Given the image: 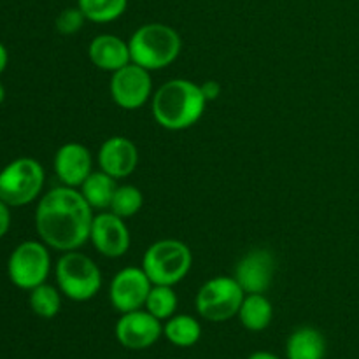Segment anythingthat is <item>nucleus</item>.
Returning <instances> with one entry per match:
<instances>
[{
  "label": "nucleus",
  "mask_w": 359,
  "mask_h": 359,
  "mask_svg": "<svg viewBox=\"0 0 359 359\" xmlns=\"http://www.w3.org/2000/svg\"><path fill=\"white\" fill-rule=\"evenodd\" d=\"M179 298L174 291V286H153L146 300V311L153 314L154 318L165 321L175 316L177 311Z\"/></svg>",
  "instance_id": "4be33fe9"
},
{
  "label": "nucleus",
  "mask_w": 359,
  "mask_h": 359,
  "mask_svg": "<svg viewBox=\"0 0 359 359\" xmlns=\"http://www.w3.org/2000/svg\"><path fill=\"white\" fill-rule=\"evenodd\" d=\"M325 337L312 326H302L294 330L286 342L287 359H325Z\"/></svg>",
  "instance_id": "f3484780"
},
{
  "label": "nucleus",
  "mask_w": 359,
  "mask_h": 359,
  "mask_svg": "<svg viewBox=\"0 0 359 359\" xmlns=\"http://www.w3.org/2000/svg\"><path fill=\"white\" fill-rule=\"evenodd\" d=\"M44 186V168L34 158H18L0 172V200L9 207L34 202Z\"/></svg>",
  "instance_id": "423d86ee"
},
{
  "label": "nucleus",
  "mask_w": 359,
  "mask_h": 359,
  "mask_svg": "<svg viewBox=\"0 0 359 359\" xmlns=\"http://www.w3.org/2000/svg\"><path fill=\"white\" fill-rule=\"evenodd\" d=\"M91 153L86 146L79 142H67L56 151L55 172L63 186L81 188L88 175L91 174Z\"/></svg>",
  "instance_id": "2eb2a0df"
},
{
  "label": "nucleus",
  "mask_w": 359,
  "mask_h": 359,
  "mask_svg": "<svg viewBox=\"0 0 359 359\" xmlns=\"http://www.w3.org/2000/svg\"><path fill=\"white\" fill-rule=\"evenodd\" d=\"M248 359H280V358L272 353H266V351H258V353H252Z\"/></svg>",
  "instance_id": "cd10ccee"
},
{
  "label": "nucleus",
  "mask_w": 359,
  "mask_h": 359,
  "mask_svg": "<svg viewBox=\"0 0 359 359\" xmlns=\"http://www.w3.org/2000/svg\"><path fill=\"white\" fill-rule=\"evenodd\" d=\"M151 95H153V81L149 70L144 67L132 62L112 72L111 97L118 107L135 111L147 104Z\"/></svg>",
  "instance_id": "1a4fd4ad"
},
{
  "label": "nucleus",
  "mask_w": 359,
  "mask_h": 359,
  "mask_svg": "<svg viewBox=\"0 0 359 359\" xmlns=\"http://www.w3.org/2000/svg\"><path fill=\"white\" fill-rule=\"evenodd\" d=\"M88 56H90L91 63L104 72H116L132 63L128 42L111 34L95 37L88 46Z\"/></svg>",
  "instance_id": "dca6fc26"
},
{
  "label": "nucleus",
  "mask_w": 359,
  "mask_h": 359,
  "mask_svg": "<svg viewBox=\"0 0 359 359\" xmlns=\"http://www.w3.org/2000/svg\"><path fill=\"white\" fill-rule=\"evenodd\" d=\"M9 226H11L9 205L0 200V238H2L7 231H9Z\"/></svg>",
  "instance_id": "bb28decb"
},
{
  "label": "nucleus",
  "mask_w": 359,
  "mask_h": 359,
  "mask_svg": "<svg viewBox=\"0 0 359 359\" xmlns=\"http://www.w3.org/2000/svg\"><path fill=\"white\" fill-rule=\"evenodd\" d=\"M116 188H118L116 179L105 174L104 170H98L88 175L86 181L81 184L79 191L91 209L102 212V210H109L111 207Z\"/></svg>",
  "instance_id": "6ab92c4d"
},
{
  "label": "nucleus",
  "mask_w": 359,
  "mask_h": 359,
  "mask_svg": "<svg viewBox=\"0 0 359 359\" xmlns=\"http://www.w3.org/2000/svg\"><path fill=\"white\" fill-rule=\"evenodd\" d=\"M49 270H51V256L48 245L35 241H27L18 245L7 263L11 283L27 291L44 284Z\"/></svg>",
  "instance_id": "6e6552de"
},
{
  "label": "nucleus",
  "mask_w": 359,
  "mask_h": 359,
  "mask_svg": "<svg viewBox=\"0 0 359 359\" xmlns=\"http://www.w3.org/2000/svg\"><path fill=\"white\" fill-rule=\"evenodd\" d=\"M7 60H9V56H7V49L4 48V44H0V74L6 70Z\"/></svg>",
  "instance_id": "c85d7f7f"
},
{
  "label": "nucleus",
  "mask_w": 359,
  "mask_h": 359,
  "mask_svg": "<svg viewBox=\"0 0 359 359\" xmlns=\"http://www.w3.org/2000/svg\"><path fill=\"white\" fill-rule=\"evenodd\" d=\"M4 98H6V90H4V86L0 84V104L4 102Z\"/></svg>",
  "instance_id": "c756f323"
},
{
  "label": "nucleus",
  "mask_w": 359,
  "mask_h": 359,
  "mask_svg": "<svg viewBox=\"0 0 359 359\" xmlns=\"http://www.w3.org/2000/svg\"><path fill=\"white\" fill-rule=\"evenodd\" d=\"M128 0H77V7L88 21L111 23L126 11Z\"/></svg>",
  "instance_id": "412c9836"
},
{
  "label": "nucleus",
  "mask_w": 359,
  "mask_h": 359,
  "mask_svg": "<svg viewBox=\"0 0 359 359\" xmlns=\"http://www.w3.org/2000/svg\"><path fill=\"white\" fill-rule=\"evenodd\" d=\"M245 293L235 277H214L198 290L196 312L210 323H223L238 314Z\"/></svg>",
  "instance_id": "0eeeda50"
},
{
  "label": "nucleus",
  "mask_w": 359,
  "mask_h": 359,
  "mask_svg": "<svg viewBox=\"0 0 359 359\" xmlns=\"http://www.w3.org/2000/svg\"><path fill=\"white\" fill-rule=\"evenodd\" d=\"M207 100L200 84L188 79H170L153 95V116L158 125L170 132L191 128L205 112Z\"/></svg>",
  "instance_id": "f03ea898"
},
{
  "label": "nucleus",
  "mask_w": 359,
  "mask_h": 359,
  "mask_svg": "<svg viewBox=\"0 0 359 359\" xmlns=\"http://www.w3.org/2000/svg\"><path fill=\"white\" fill-rule=\"evenodd\" d=\"M200 90H202L203 97L207 102H214L221 95V84L217 81H205L203 84H200Z\"/></svg>",
  "instance_id": "a878e982"
},
{
  "label": "nucleus",
  "mask_w": 359,
  "mask_h": 359,
  "mask_svg": "<svg viewBox=\"0 0 359 359\" xmlns=\"http://www.w3.org/2000/svg\"><path fill=\"white\" fill-rule=\"evenodd\" d=\"M142 203H144L142 193H140V189L137 188V186H132V184L118 186V188H116L114 196H112V202H111V207H109V210L114 212L116 216L126 219V217L135 216V214L142 209Z\"/></svg>",
  "instance_id": "b1692460"
},
{
  "label": "nucleus",
  "mask_w": 359,
  "mask_h": 359,
  "mask_svg": "<svg viewBox=\"0 0 359 359\" xmlns=\"http://www.w3.org/2000/svg\"><path fill=\"white\" fill-rule=\"evenodd\" d=\"M238 319L249 332H263L269 328L273 318V307L265 293L245 294L238 309Z\"/></svg>",
  "instance_id": "a211bd4d"
},
{
  "label": "nucleus",
  "mask_w": 359,
  "mask_h": 359,
  "mask_svg": "<svg viewBox=\"0 0 359 359\" xmlns=\"http://www.w3.org/2000/svg\"><path fill=\"white\" fill-rule=\"evenodd\" d=\"M128 48L132 62L151 72L172 65L181 55L182 41L168 25L147 23L133 32Z\"/></svg>",
  "instance_id": "7ed1b4c3"
},
{
  "label": "nucleus",
  "mask_w": 359,
  "mask_h": 359,
  "mask_svg": "<svg viewBox=\"0 0 359 359\" xmlns=\"http://www.w3.org/2000/svg\"><path fill=\"white\" fill-rule=\"evenodd\" d=\"M191 265V249L177 238L154 242L142 258V269L153 286H175L188 276Z\"/></svg>",
  "instance_id": "20e7f679"
},
{
  "label": "nucleus",
  "mask_w": 359,
  "mask_h": 359,
  "mask_svg": "<svg viewBox=\"0 0 359 359\" xmlns=\"http://www.w3.org/2000/svg\"><path fill=\"white\" fill-rule=\"evenodd\" d=\"M84 21V14L81 13L79 7H70V9L62 11L56 18V30L60 32L62 35H74L83 28Z\"/></svg>",
  "instance_id": "393cba45"
},
{
  "label": "nucleus",
  "mask_w": 359,
  "mask_h": 359,
  "mask_svg": "<svg viewBox=\"0 0 359 359\" xmlns=\"http://www.w3.org/2000/svg\"><path fill=\"white\" fill-rule=\"evenodd\" d=\"M163 335L174 346L191 347L202 337V326L193 316L177 314L167 319V325L163 326Z\"/></svg>",
  "instance_id": "aec40b11"
},
{
  "label": "nucleus",
  "mask_w": 359,
  "mask_h": 359,
  "mask_svg": "<svg viewBox=\"0 0 359 359\" xmlns=\"http://www.w3.org/2000/svg\"><path fill=\"white\" fill-rule=\"evenodd\" d=\"M55 273L58 290L72 302L91 300L102 287V272L97 263L77 249L63 252Z\"/></svg>",
  "instance_id": "39448f33"
},
{
  "label": "nucleus",
  "mask_w": 359,
  "mask_h": 359,
  "mask_svg": "<svg viewBox=\"0 0 359 359\" xmlns=\"http://www.w3.org/2000/svg\"><path fill=\"white\" fill-rule=\"evenodd\" d=\"M98 165L100 170L111 177L125 179L132 175L139 165V149L126 137H109L98 149Z\"/></svg>",
  "instance_id": "4468645a"
},
{
  "label": "nucleus",
  "mask_w": 359,
  "mask_h": 359,
  "mask_svg": "<svg viewBox=\"0 0 359 359\" xmlns=\"http://www.w3.org/2000/svg\"><path fill=\"white\" fill-rule=\"evenodd\" d=\"M151 287H153V283L144 272L142 266L140 269L139 266H126L112 277L109 298L116 311L125 314V312L139 311L146 305Z\"/></svg>",
  "instance_id": "9d476101"
},
{
  "label": "nucleus",
  "mask_w": 359,
  "mask_h": 359,
  "mask_svg": "<svg viewBox=\"0 0 359 359\" xmlns=\"http://www.w3.org/2000/svg\"><path fill=\"white\" fill-rule=\"evenodd\" d=\"M90 241L105 258H121L130 249V231L125 219L111 210H102L93 216Z\"/></svg>",
  "instance_id": "9b49d317"
},
{
  "label": "nucleus",
  "mask_w": 359,
  "mask_h": 359,
  "mask_svg": "<svg viewBox=\"0 0 359 359\" xmlns=\"http://www.w3.org/2000/svg\"><path fill=\"white\" fill-rule=\"evenodd\" d=\"M276 273V258L269 249H252L235 266V280L245 294L265 293Z\"/></svg>",
  "instance_id": "ddd939ff"
},
{
  "label": "nucleus",
  "mask_w": 359,
  "mask_h": 359,
  "mask_svg": "<svg viewBox=\"0 0 359 359\" xmlns=\"http://www.w3.org/2000/svg\"><path fill=\"white\" fill-rule=\"evenodd\" d=\"M161 333H163V326L160 319L142 309L125 312L116 323V339L123 347L132 351L147 349L158 342Z\"/></svg>",
  "instance_id": "f8f14e48"
},
{
  "label": "nucleus",
  "mask_w": 359,
  "mask_h": 359,
  "mask_svg": "<svg viewBox=\"0 0 359 359\" xmlns=\"http://www.w3.org/2000/svg\"><path fill=\"white\" fill-rule=\"evenodd\" d=\"M30 307L39 318L53 319L62 309V297L60 290L49 286V284H41L30 291Z\"/></svg>",
  "instance_id": "5701e85b"
},
{
  "label": "nucleus",
  "mask_w": 359,
  "mask_h": 359,
  "mask_svg": "<svg viewBox=\"0 0 359 359\" xmlns=\"http://www.w3.org/2000/svg\"><path fill=\"white\" fill-rule=\"evenodd\" d=\"M93 216L81 191L62 184L41 198L35 210V228L48 248L60 252L76 251L90 241Z\"/></svg>",
  "instance_id": "f257e3e1"
}]
</instances>
